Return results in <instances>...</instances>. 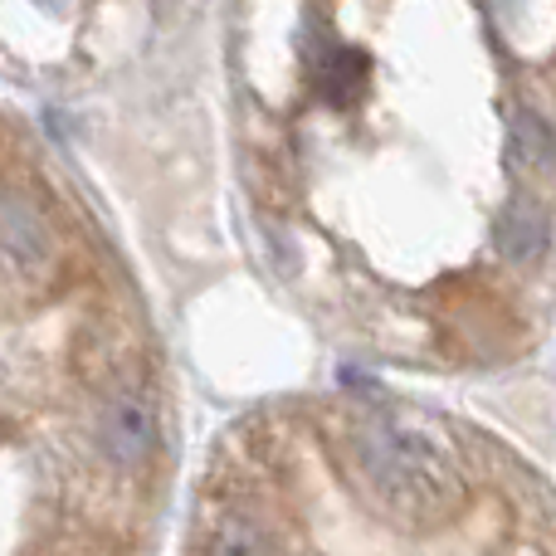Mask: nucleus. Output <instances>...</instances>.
<instances>
[{
    "label": "nucleus",
    "mask_w": 556,
    "mask_h": 556,
    "mask_svg": "<svg viewBox=\"0 0 556 556\" xmlns=\"http://www.w3.org/2000/svg\"><path fill=\"white\" fill-rule=\"evenodd\" d=\"M352 464L381 513L415 532L444 528L469 503L454 450L434 430L401 415H362L352 425Z\"/></svg>",
    "instance_id": "nucleus-1"
},
{
    "label": "nucleus",
    "mask_w": 556,
    "mask_h": 556,
    "mask_svg": "<svg viewBox=\"0 0 556 556\" xmlns=\"http://www.w3.org/2000/svg\"><path fill=\"white\" fill-rule=\"evenodd\" d=\"M98 450L117 469H142L162 444V415L156 401L142 391H113L98 410Z\"/></svg>",
    "instance_id": "nucleus-2"
},
{
    "label": "nucleus",
    "mask_w": 556,
    "mask_h": 556,
    "mask_svg": "<svg viewBox=\"0 0 556 556\" xmlns=\"http://www.w3.org/2000/svg\"><path fill=\"white\" fill-rule=\"evenodd\" d=\"M0 235H5V260H10V269L15 274L45 269L49 254H54V240H49L45 215H39L35 201H29L25 191H15V186L5 191V225H0Z\"/></svg>",
    "instance_id": "nucleus-3"
},
{
    "label": "nucleus",
    "mask_w": 556,
    "mask_h": 556,
    "mask_svg": "<svg viewBox=\"0 0 556 556\" xmlns=\"http://www.w3.org/2000/svg\"><path fill=\"white\" fill-rule=\"evenodd\" d=\"M547 235H552V225H547V211H542L538 201H513L508 211L498 215V230H493V244H498V254L503 260H513V264H532V260H542V250H547Z\"/></svg>",
    "instance_id": "nucleus-4"
},
{
    "label": "nucleus",
    "mask_w": 556,
    "mask_h": 556,
    "mask_svg": "<svg viewBox=\"0 0 556 556\" xmlns=\"http://www.w3.org/2000/svg\"><path fill=\"white\" fill-rule=\"evenodd\" d=\"M195 556H274V542L260 518H250V513H240V508H225L220 518H211V528L201 532Z\"/></svg>",
    "instance_id": "nucleus-5"
},
{
    "label": "nucleus",
    "mask_w": 556,
    "mask_h": 556,
    "mask_svg": "<svg viewBox=\"0 0 556 556\" xmlns=\"http://www.w3.org/2000/svg\"><path fill=\"white\" fill-rule=\"evenodd\" d=\"M508 156L522 172H547L556 166V127L532 108H518L508 117Z\"/></svg>",
    "instance_id": "nucleus-6"
},
{
    "label": "nucleus",
    "mask_w": 556,
    "mask_h": 556,
    "mask_svg": "<svg viewBox=\"0 0 556 556\" xmlns=\"http://www.w3.org/2000/svg\"><path fill=\"white\" fill-rule=\"evenodd\" d=\"M366 74H371V64H366L362 49H332V54L317 59L313 88H317V93H323L332 108H346L352 98H362Z\"/></svg>",
    "instance_id": "nucleus-7"
}]
</instances>
